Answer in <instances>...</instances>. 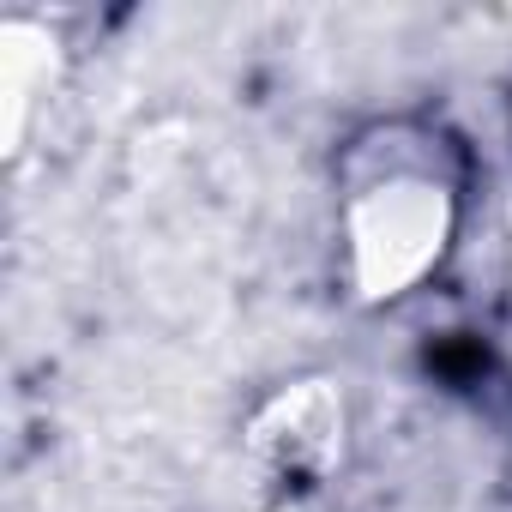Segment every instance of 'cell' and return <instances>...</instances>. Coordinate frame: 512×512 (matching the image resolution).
<instances>
[{
  "mask_svg": "<svg viewBox=\"0 0 512 512\" xmlns=\"http://www.w3.org/2000/svg\"><path fill=\"white\" fill-rule=\"evenodd\" d=\"M464 157L422 115L362 127L338 151V278L362 308H398L458 247Z\"/></svg>",
  "mask_w": 512,
  "mask_h": 512,
  "instance_id": "obj_1",
  "label": "cell"
},
{
  "mask_svg": "<svg viewBox=\"0 0 512 512\" xmlns=\"http://www.w3.org/2000/svg\"><path fill=\"white\" fill-rule=\"evenodd\" d=\"M266 512H308L302 500H278V506H266Z\"/></svg>",
  "mask_w": 512,
  "mask_h": 512,
  "instance_id": "obj_4",
  "label": "cell"
},
{
  "mask_svg": "<svg viewBox=\"0 0 512 512\" xmlns=\"http://www.w3.org/2000/svg\"><path fill=\"white\" fill-rule=\"evenodd\" d=\"M241 452L266 482L284 488V500L314 494L338 476L350 452V392L332 374H290L278 380L241 422Z\"/></svg>",
  "mask_w": 512,
  "mask_h": 512,
  "instance_id": "obj_2",
  "label": "cell"
},
{
  "mask_svg": "<svg viewBox=\"0 0 512 512\" xmlns=\"http://www.w3.org/2000/svg\"><path fill=\"white\" fill-rule=\"evenodd\" d=\"M61 85V37L31 19L13 13L0 25V109H7V145L19 151L31 133V115L49 103V91Z\"/></svg>",
  "mask_w": 512,
  "mask_h": 512,
  "instance_id": "obj_3",
  "label": "cell"
}]
</instances>
